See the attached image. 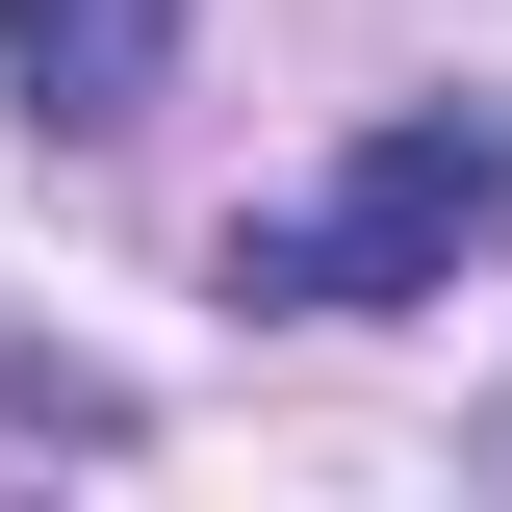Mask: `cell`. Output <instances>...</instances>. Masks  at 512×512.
Listing matches in <instances>:
<instances>
[{
	"label": "cell",
	"mask_w": 512,
	"mask_h": 512,
	"mask_svg": "<svg viewBox=\"0 0 512 512\" xmlns=\"http://www.w3.org/2000/svg\"><path fill=\"white\" fill-rule=\"evenodd\" d=\"M487 256H512V128L487 103H410V128H359L308 205L231 231V308H461Z\"/></svg>",
	"instance_id": "cell-1"
},
{
	"label": "cell",
	"mask_w": 512,
	"mask_h": 512,
	"mask_svg": "<svg viewBox=\"0 0 512 512\" xmlns=\"http://www.w3.org/2000/svg\"><path fill=\"white\" fill-rule=\"evenodd\" d=\"M180 77V0H0V103L26 128H154Z\"/></svg>",
	"instance_id": "cell-2"
}]
</instances>
